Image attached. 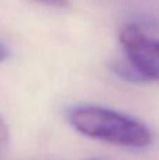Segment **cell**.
<instances>
[{"label":"cell","instance_id":"cell-6","mask_svg":"<svg viewBox=\"0 0 159 160\" xmlns=\"http://www.w3.org/2000/svg\"><path fill=\"white\" fill-rule=\"evenodd\" d=\"M8 56H10V51H8V48L6 47L3 42H0V63L4 62Z\"/></svg>","mask_w":159,"mask_h":160},{"label":"cell","instance_id":"cell-4","mask_svg":"<svg viewBox=\"0 0 159 160\" xmlns=\"http://www.w3.org/2000/svg\"><path fill=\"white\" fill-rule=\"evenodd\" d=\"M31 2L49 8H66L69 6V0H31Z\"/></svg>","mask_w":159,"mask_h":160},{"label":"cell","instance_id":"cell-3","mask_svg":"<svg viewBox=\"0 0 159 160\" xmlns=\"http://www.w3.org/2000/svg\"><path fill=\"white\" fill-rule=\"evenodd\" d=\"M113 70L117 76H120L123 80H127V82L131 83H142L144 79L141 78V75L137 72L134 66L130 63L128 59L126 61H117L114 65H113Z\"/></svg>","mask_w":159,"mask_h":160},{"label":"cell","instance_id":"cell-1","mask_svg":"<svg viewBox=\"0 0 159 160\" xmlns=\"http://www.w3.org/2000/svg\"><path fill=\"white\" fill-rule=\"evenodd\" d=\"M68 121L78 132L111 145L141 149L152 142L145 124L110 108L79 105L68 112Z\"/></svg>","mask_w":159,"mask_h":160},{"label":"cell","instance_id":"cell-5","mask_svg":"<svg viewBox=\"0 0 159 160\" xmlns=\"http://www.w3.org/2000/svg\"><path fill=\"white\" fill-rule=\"evenodd\" d=\"M7 141H8V127L4 122V119L0 117V146H3Z\"/></svg>","mask_w":159,"mask_h":160},{"label":"cell","instance_id":"cell-2","mask_svg":"<svg viewBox=\"0 0 159 160\" xmlns=\"http://www.w3.org/2000/svg\"><path fill=\"white\" fill-rule=\"evenodd\" d=\"M120 42L144 82H159V39L146 35L138 25L127 24L120 31Z\"/></svg>","mask_w":159,"mask_h":160}]
</instances>
